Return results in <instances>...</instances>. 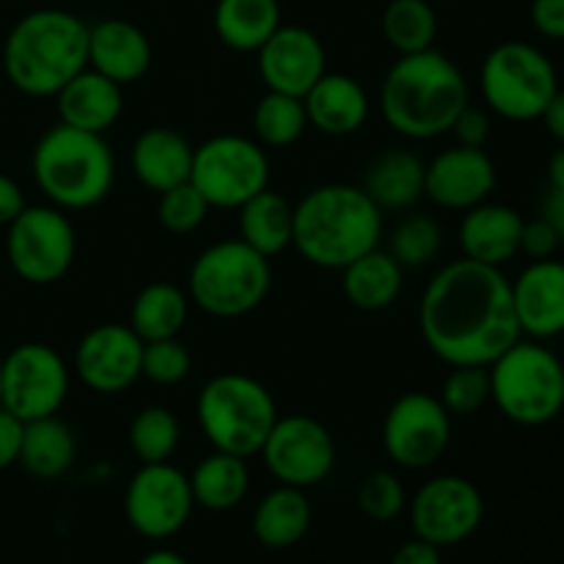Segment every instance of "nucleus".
<instances>
[{"label":"nucleus","mask_w":564,"mask_h":564,"mask_svg":"<svg viewBox=\"0 0 564 564\" xmlns=\"http://www.w3.org/2000/svg\"><path fill=\"white\" fill-rule=\"evenodd\" d=\"M419 330L449 367H490L521 339L505 270L466 257L444 264L422 292Z\"/></svg>","instance_id":"1"},{"label":"nucleus","mask_w":564,"mask_h":564,"mask_svg":"<svg viewBox=\"0 0 564 564\" xmlns=\"http://www.w3.org/2000/svg\"><path fill=\"white\" fill-rule=\"evenodd\" d=\"M466 105H471L466 75L435 47L400 55L386 72L378 94L386 124L411 141H430L449 132Z\"/></svg>","instance_id":"2"},{"label":"nucleus","mask_w":564,"mask_h":564,"mask_svg":"<svg viewBox=\"0 0 564 564\" xmlns=\"http://www.w3.org/2000/svg\"><path fill=\"white\" fill-rule=\"evenodd\" d=\"M383 213L361 185H319L295 204L292 248L308 264L345 270L364 253L380 248Z\"/></svg>","instance_id":"3"},{"label":"nucleus","mask_w":564,"mask_h":564,"mask_svg":"<svg viewBox=\"0 0 564 564\" xmlns=\"http://www.w3.org/2000/svg\"><path fill=\"white\" fill-rule=\"evenodd\" d=\"M88 66V25L64 9H36L3 42V72L25 97H55Z\"/></svg>","instance_id":"4"},{"label":"nucleus","mask_w":564,"mask_h":564,"mask_svg":"<svg viewBox=\"0 0 564 564\" xmlns=\"http://www.w3.org/2000/svg\"><path fill=\"white\" fill-rule=\"evenodd\" d=\"M33 182L53 207L83 213L110 196L116 182V158L97 132L55 124L36 141L31 154Z\"/></svg>","instance_id":"5"},{"label":"nucleus","mask_w":564,"mask_h":564,"mask_svg":"<svg viewBox=\"0 0 564 564\" xmlns=\"http://www.w3.org/2000/svg\"><path fill=\"white\" fill-rule=\"evenodd\" d=\"M279 416L268 386L242 372L215 375L196 397L198 427L209 446L242 460L259 455Z\"/></svg>","instance_id":"6"},{"label":"nucleus","mask_w":564,"mask_h":564,"mask_svg":"<svg viewBox=\"0 0 564 564\" xmlns=\"http://www.w3.org/2000/svg\"><path fill=\"white\" fill-rule=\"evenodd\" d=\"M490 402L521 427H543L564 411V364L538 339L507 347L488 367Z\"/></svg>","instance_id":"7"},{"label":"nucleus","mask_w":564,"mask_h":564,"mask_svg":"<svg viewBox=\"0 0 564 564\" xmlns=\"http://www.w3.org/2000/svg\"><path fill=\"white\" fill-rule=\"evenodd\" d=\"M273 284L270 259L242 240L204 248L187 273V297L204 314L237 319L257 312Z\"/></svg>","instance_id":"8"},{"label":"nucleus","mask_w":564,"mask_h":564,"mask_svg":"<svg viewBox=\"0 0 564 564\" xmlns=\"http://www.w3.org/2000/svg\"><path fill=\"white\" fill-rule=\"evenodd\" d=\"M479 91L485 105L507 121H538L554 94L560 75L549 55L529 42H501L485 55L479 69Z\"/></svg>","instance_id":"9"},{"label":"nucleus","mask_w":564,"mask_h":564,"mask_svg":"<svg viewBox=\"0 0 564 564\" xmlns=\"http://www.w3.org/2000/svg\"><path fill=\"white\" fill-rule=\"evenodd\" d=\"M191 185L215 209H240L270 185V160L262 143L246 135L207 138L193 149Z\"/></svg>","instance_id":"10"},{"label":"nucleus","mask_w":564,"mask_h":564,"mask_svg":"<svg viewBox=\"0 0 564 564\" xmlns=\"http://www.w3.org/2000/svg\"><path fill=\"white\" fill-rule=\"evenodd\" d=\"M77 253L75 226L53 204H28L6 226V259L25 284L50 286L69 273Z\"/></svg>","instance_id":"11"},{"label":"nucleus","mask_w":564,"mask_h":564,"mask_svg":"<svg viewBox=\"0 0 564 564\" xmlns=\"http://www.w3.org/2000/svg\"><path fill=\"white\" fill-rule=\"evenodd\" d=\"M72 369L64 356L44 341L17 345L0 358V408L20 422L58 416L69 397Z\"/></svg>","instance_id":"12"},{"label":"nucleus","mask_w":564,"mask_h":564,"mask_svg":"<svg viewBox=\"0 0 564 564\" xmlns=\"http://www.w3.org/2000/svg\"><path fill=\"white\" fill-rule=\"evenodd\" d=\"M383 449L391 463L411 471L435 466L452 444V416L427 391H408L391 402L383 419Z\"/></svg>","instance_id":"13"},{"label":"nucleus","mask_w":564,"mask_h":564,"mask_svg":"<svg viewBox=\"0 0 564 564\" xmlns=\"http://www.w3.org/2000/svg\"><path fill=\"white\" fill-rule=\"evenodd\" d=\"M259 455L279 485L301 490L328 479L336 466V444L330 430L303 413L275 419Z\"/></svg>","instance_id":"14"},{"label":"nucleus","mask_w":564,"mask_h":564,"mask_svg":"<svg viewBox=\"0 0 564 564\" xmlns=\"http://www.w3.org/2000/svg\"><path fill=\"white\" fill-rule=\"evenodd\" d=\"M191 479L171 463H149L132 474L124 494L127 523L147 540H169L193 516Z\"/></svg>","instance_id":"15"},{"label":"nucleus","mask_w":564,"mask_h":564,"mask_svg":"<svg viewBox=\"0 0 564 564\" xmlns=\"http://www.w3.org/2000/svg\"><path fill=\"white\" fill-rule=\"evenodd\" d=\"M485 518V499L466 477L444 474L419 488L411 501V523L416 538L449 549L471 538Z\"/></svg>","instance_id":"16"},{"label":"nucleus","mask_w":564,"mask_h":564,"mask_svg":"<svg viewBox=\"0 0 564 564\" xmlns=\"http://www.w3.org/2000/svg\"><path fill=\"white\" fill-rule=\"evenodd\" d=\"M143 341L124 323L94 325L77 341L72 369L86 389L97 394H121L141 378Z\"/></svg>","instance_id":"17"},{"label":"nucleus","mask_w":564,"mask_h":564,"mask_svg":"<svg viewBox=\"0 0 564 564\" xmlns=\"http://www.w3.org/2000/svg\"><path fill=\"white\" fill-rule=\"evenodd\" d=\"M496 191V163L485 149L455 147L435 154L424 169V196L441 209L466 213Z\"/></svg>","instance_id":"18"},{"label":"nucleus","mask_w":564,"mask_h":564,"mask_svg":"<svg viewBox=\"0 0 564 564\" xmlns=\"http://www.w3.org/2000/svg\"><path fill=\"white\" fill-rule=\"evenodd\" d=\"M259 55V77L268 91L306 97L308 88L325 75V47L303 25H281L262 47Z\"/></svg>","instance_id":"19"},{"label":"nucleus","mask_w":564,"mask_h":564,"mask_svg":"<svg viewBox=\"0 0 564 564\" xmlns=\"http://www.w3.org/2000/svg\"><path fill=\"white\" fill-rule=\"evenodd\" d=\"M510 284L521 336L549 341L564 334V262L554 257L529 262Z\"/></svg>","instance_id":"20"},{"label":"nucleus","mask_w":564,"mask_h":564,"mask_svg":"<svg viewBox=\"0 0 564 564\" xmlns=\"http://www.w3.org/2000/svg\"><path fill=\"white\" fill-rule=\"evenodd\" d=\"M523 224V215L507 204L482 202L466 209L457 229L463 257L490 268H505L521 253Z\"/></svg>","instance_id":"21"},{"label":"nucleus","mask_w":564,"mask_h":564,"mask_svg":"<svg viewBox=\"0 0 564 564\" xmlns=\"http://www.w3.org/2000/svg\"><path fill=\"white\" fill-rule=\"evenodd\" d=\"M88 66L119 86H130L152 66V44L132 22L119 17L99 20L88 25Z\"/></svg>","instance_id":"22"},{"label":"nucleus","mask_w":564,"mask_h":564,"mask_svg":"<svg viewBox=\"0 0 564 564\" xmlns=\"http://www.w3.org/2000/svg\"><path fill=\"white\" fill-rule=\"evenodd\" d=\"M61 124H69L83 132L105 135L124 110V86L113 83L110 77L99 75L91 66L72 77L58 94H55Z\"/></svg>","instance_id":"23"},{"label":"nucleus","mask_w":564,"mask_h":564,"mask_svg":"<svg viewBox=\"0 0 564 564\" xmlns=\"http://www.w3.org/2000/svg\"><path fill=\"white\" fill-rule=\"evenodd\" d=\"M306 105L308 127L323 135H352L361 130L369 119V94L356 77L341 72H325L308 94L303 97Z\"/></svg>","instance_id":"24"},{"label":"nucleus","mask_w":564,"mask_h":564,"mask_svg":"<svg viewBox=\"0 0 564 564\" xmlns=\"http://www.w3.org/2000/svg\"><path fill=\"white\" fill-rule=\"evenodd\" d=\"M193 149L182 132L171 127H149L130 149V165L135 180L147 191L165 193L191 180Z\"/></svg>","instance_id":"25"},{"label":"nucleus","mask_w":564,"mask_h":564,"mask_svg":"<svg viewBox=\"0 0 564 564\" xmlns=\"http://www.w3.org/2000/svg\"><path fill=\"white\" fill-rule=\"evenodd\" d=\"M424 163L408 149H386L364 174V191L380 207V213H405L424 198Z\"/></svg>","instance_id":"26"},{"label":"nucleus","mask_w":564,"mask_h":564,"mask_svg":"<svg viewBox=\"0 0 564 564\" xmlns=\"http://www.w3.org/2000/svg\"><path fill=\"white\" fill-rule=\"evenodd\" d=\"M253 538L264 549L284 551L301 543L312 527V501L306 490L279 485L253 510Z\"/></svg>","instance_id":"27"},{"label":"nucleus","mask_w":564,"mask_h":564,"mask_svg":"<svg viewBox=\"0 0 564 564\" xmlns=\"http://www.w3.org/2000/svg\"><path fill=\"white\" fill-rule=\"evenodd\" d=\"M240 220V240L248 242L253 251L273 259L292 248V229H295V207L281 193L264 187L253 198H248L237 209Z\"/></svg>","instance_id":"28"},{"label":"nucleus","mask_w":564,"mask_h":564,"mask_svg":"<svg viewBox=\"0 0 564 564\" xmlns=\"http://www.w3.org/2000/svg\"><path fill=\"white\" fill-rule=\"evenodd\" d=\"M341 292L361 312H383L402 292V264L389 251L375 248L341 270Z\"/></svg>","instance_id":"29"},{"label":"nucleus","mask_w":564,"mask_h":564,"mask_svg":"<svg viewBox=\"0 0 564 564\" xmlns=\"http://www.w3.org/2000/svg\"><path fill=\"white\" fill-rule=\"evenodd\" d=\"M215 33L235 53H257L281 28L279 0H218Z\"/></svg>","instance_id":"30"},{"label":"nucleus","mask_w":564,"mask_h":564,"mask_svg":"<svg viewBox=\"0 0 564 564\" xmlns=\"http://www.w3.org/2000/svg\"><path fill=\"white\" fill-rule=\"evenodd\" d=\"M77 457L75 433L58 416H44L25 422L22 427L20 466L33 479H58L72 468Z\"/></svg>","instance_id":"31"},{"label":"nucleus","mask_w":564,"mask_h":564,"mask_svg":"<svg viewBox=\"0 0 564 564\" xmlns=\"http://www.w3.org/2000/svg\"><path fill=\"white\" fill-rule=\"evenodd\" d=\"M191 490L196 507L209 512H229L246 501L248 488H251V474L242 457L226 455V452H213L204 457L191 477Z\"/></svg>","instance_id":"32"},{"label":"nucleus","mask_w":564,"mask_h":564,"mask_svg":"<svg viewBox=\"0 0 564 564\" xmlns=\"http://www.w3.org/2000/svg\"><path fill=\"white\" fill-rule=\"evenodd\" d=\"M191 314V297L169 281H152L135 295L130 308V328L147 341L174 339L182 334Z\"/></svg>","instance_id":"33"},{"label":"nucleus","mask_w":564,"mask_h":564,"mask_svg":"<svg viewBox=\"0 0 564 564\" xmlns=\"http://www.w3.org/2000/svg\"><path fill=\"white\" fill-rule=\"evenodd\" d=\"M380 28L397 55L424 53L435 44L438 14L427 0H391L380 17Z\"/></svg>","instance_id":"34"},{"label":"nucleus","mask_w":564,"mask_h":564,"mask_svg":"<svg viewBox=\"0 0 564 564\" xmlns=\"http://www.w3.org/2000/svg\"><path fill=\"white\" fill-rule=\"evenodd\" d=\"M253 141L270 149L292 147L308 130L306 105L301 97L268 91L253 108Z\"/></svg>","instance_id":"35"},{"label":"nucleus","mask_w":564,"mask_h":564,"mask_svg":"<svg viewBox=\"0 0 564 564\" xmlns=\"http://www.w3.org/2000/svg\"><path fill=\"white\" fill-rule=\"evenodd\" d=\"M180 419L163 405L141 408L132 416L130 433H127L132 455L141 460V466H149V463H171L176 446H180Z\"/></svg>","instance_id":"36"},{"label":"nucleus","mask_w":564,"mask_h":564,"mask_svg":"<svg viewBox=\"0 0 564 564\" xmlns=\"http://www.w3.org/2000/svg\"><path fill=\"white\" fill-rule=\"evenodd\" d=\"M441 242H444V231H441L438 220L424 213L405 215L391 231L389 253L402 264V270L424 268L438 257Z\"/></svg>","instance_id":"37"},{"label":"nucleus","mask_w":564,"mask_h":564,"mask_svg":"<svg viewBox=\"0 0 564 564\" xmlns=\"http://www.w3.org/2000/svg\"><path fill=\"white\" fill-rule=\"evenodd\" d=\"M438 400L452 419L477 416L490 402L488 367H452L441 386Z\"/></svg>","instance_id":"38"},{"label":"nucleus","mask_w":564,"mask_h":564,"mask_svg":"<svg viewBox=\"0 0 564 564\" xmlns=\"http://www.w3.org/2000/svg\"><path fill=\"white\" fill-rule=\"evenodd\" d=\"M209 209L213 207L207 204V198L187 180L182 185L171 187V191L160 193L158 220L171 235H191V231H196L207 220Z\"/></svg>","instance_id":"39"},{"label":"nucleus","mask_w":564,"mask_h":564,"mask_svg":"<svg viewBox=\"0 0 564 564\" xmlns=\"http://www.w3.org/2000/svg\"><path fill=\"white\" fill-rule=\"evenodd\" d=\"M358 507L369 521L389 523L400 518L408 507L405 485L391 471H375L358 488Z\"/></svg>","instance_id":"40"},{"label":"nucleus","mask_w":564,"mask_h":564,"mask_svg":"<svg viewBox=\"0 0 564 564\" xmlns=\"http://www.w3.org/2000/svg\"><path fill=\"white\" fill-rule=\"evenodd\" d=\"M193 356L180 336L174 339H158L143 345L141 378L152 380L154 386H176L191 375Z\"/></svg>","instance_id":"41"},{"label":"nucleus","mask_w":564,"mask_h":564,"mask_svg":"<svg viewBox=\"0 0 564 564\" xmlns=\"http://www.w3.org/2000/svg\"><path fill=\"white\" fill-rule=\"evenodd\" d=\"M560 246H562L560 231H556L554 226H551L549 220L543 218V215H540V218L527 220V224H523L521 253H527V257L532 259V262H538V259L556 257Z\"/></svg>","instance_id":"42"},{"label":"nucleus","mask_w":564,"mask_h":564,"mask_svg":"<svg viewBox=\"0 0 564 564\" xmlns=\"http://www.w3.org/2000/svg\"><path fill=\"white\" fill-rule=\"evenodd\" d=\"M452 135L460 147H474L485 149L490 138V116L485 113L482 108H474V105H466L463 113L457 116L455 124H452Z\"/></svg>","instance_id":"43"},{"label":"nucleus","mask_w":564,"mask_h":564,"mask_svg":"<svg viewBox=\"0 0 564 564\" xmlns=\"http://www.w3.org/2000/svg\"><path fill=\"white\" fill-rule=\"evenodd\" d=\"M532 25L540 36L564 42V0H532Z\"/></svg>","instance_id":"44"},{"label":"nucleus","mask_w":564,"mask_h":564,"mask_svg":"<svg viewBox=\"0 0 564 564\" xmlns=\"http://www.w3.org/2000/svg\"><path fill=\"white\" fill-rule=\"evenodd\" d=\"M22 427H25V422H20L6 408H0V471H6V468L20 460Z\"/></svg>","instance_id":"45"},{"label":"nucleus","mask_w":564,"mask_h":564,"mask_svg":"<svg viewBox=\"0 0 564 564\" xmlns=\"http://www.w3.org/2000/svg\"><path fill=\"white\" fill-rule=\"evenodd\" d=\"M25 207L28 202L20 182L0 171V226H9Z\"/></svg>","instance_id":"46"},{"label":"nucleus","mask_w":564,"mask_h":564,"mask_svg":"<svg viewBox=\"0 0 564 564\" xmlns=\"http://www.w3.org/2000/svg\"><path fill=\"white\" fill-rule=\"evenodd\" d=\"M389 564H444V560H441L438 545L427 543L422 538H413L397 549Z\"/></svg>","instance_id":"47"},{"label":"nucleus","mask_w":564,"mask_h":564,"mask_svg":"<svg viewBox=\"0 0 564 564\" xmlns=\"http://www.w3.org/2000/svg\"><path fill=\"white\" fill-rule=\"evenodd\" d=\"M540 121L545 124L549 135L554 138V141H560V147H564V88L554 94V99H551L549 108L543 110Z\"/></svg>","instance_id":"48"},{"label":"nucleus","mask_w":564,"mask_h":564,"mask_svg":"<svg viewBox=\"0 0 564 564\" xmlns=\"http://www.w3.org/2000/svg\"><path fill=\"white\" fill-rule=\"evenodd\" d=\"M543 218L560 231V237L564 240V191L549 187V196L543 202Z\"/></svg>","instance_id":"49"},{"label":"nucleus","mask_w":564,"mask_h":564,"mask_svg":"<svg viewBox=\"0 0 564 564\" xmlns=\"http://www.w3.org/2000/svg\"><path fill=\"white\" fill-rule=\"evenodd\" d=\"M549 187L564 191V147L556 149L549 160Z\"/></svg>","instance_id":"50"},{"label":"nucleus","mask_w":564,"mask_h":564,"mask_svg":"<svg viewBox=\"0 0 564 564\" xmlns=\"http://www.w3.org/2000/svg\"><path fill=\"white\" fill-rule=\"evenodd\" d=\"M138 564H191V562H187L182 554H176V551L158 549V551H149V554Z\"/></svg>","instance_id":"51"},{"label":"nucleus","mask_w":564,"mask_h":564,"mask_svg":"<svg viewBox=\"0 0 564 564\" xmlns=\"http://www.w3.org/2000/svg\"><path fill=\"white\" fill-rule=\"evenodd\" d=\"M361 564H383V562H361Z\"/></svg>","instance_id":"52"}]
</instances>
